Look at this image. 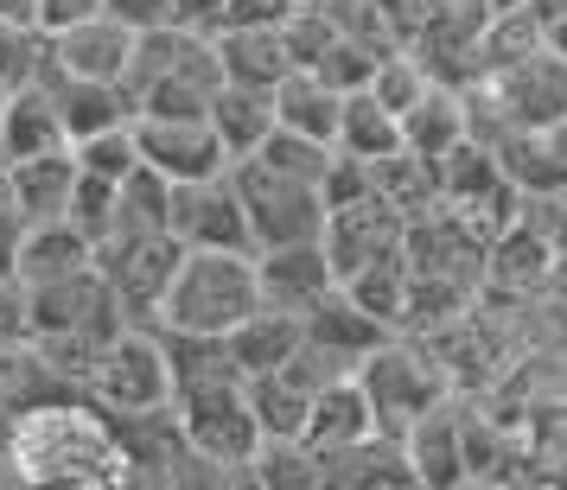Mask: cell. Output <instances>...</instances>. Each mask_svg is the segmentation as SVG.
<instances>
[{"mask_svg": "<svg viewBox=\"0 0 567 490\" xmlns=\"http://www.w3.org/2000/svg\"><path fill=\"white\" fill-rule=\"evenodd\" d=\"M45 71H52V32L20 27V20H0V90L45 83Z\"/></svg>", "mask_w": 567, "mask_h": 490, "instance_id": "cell-36", "label": "cell"}, {"mask_svg": "<svg viewBox=\"0 0 567 490\" xmlns=\"http://www.w3.org/2000/svg\"><path fill=\"white\" fill-rule=\"evenodd\" d=\"M20 242H27V217L0 205V281H20Z\"/></svg>", "mask_w": 567, "mask_h": 490, "instance_id": "cell-44", "label": "cell"}, {"mask_svg": "<svg viewBox=\"0 0 567 490\" xmlns=\"http://www.w3.org/2000/svg\"><path fill=\"white\" fill-rule=\"evenodd\" d=\"M453 140H465V96L453 83H427V96L402 108V147L421 159H440Z\"/></svg>", "mask_w": 567, "mask_h": 490, "instance_id": "cell-30", "label": "cell"}, {"mask_svg": "<svg viewBox=\"0 0 567 490\" xmlns=\"http://www.w3.org/2000/svg\"><path fill=\"white\" fill-rule=\"evenodd\" d=\"M224 7H230V0H173V20H179V27L210 32L217 20H224Z\"/></svg>", "mask_w": 567, "mask_h": 490, "instance_id": "cell-46", "label": "cell"}, {"mask_svg": "<svg viewBox=\"0 0 567 490\" xmlns=\"http://www.w3.org/2000/svg\"><path fill=\"white\" fill-rule=\"evenodd\" d=\"M542 45L555 58H567V13H555V20H542Z\"/></svg>", "mask_w": 567, "mask_h": 490, "instance_id": "cell-47", "label": "cell"}, {"mask_svg": "<svg viewBox=\"0 0 567 490\" xmlns=\"http://www.w3.org/2000/svg\"><path fill=\"white\" fill-rule=\"evenodd\" d=\"M300 337H307V344H319V351H326L332 363H344V369L358 376V363L370 357L383 337H395V332H389L383 319H370V312H363L358 300L344 293V286H332L319 306L300 312Z\"/></svg>", "mask_w": 567, "mask_h": 490, "instance_id": "cell-17", "label": "cell"}, {"mask_svg": "<svg viewBox=\"0 0 567 490\" xmlns=\"http://www.w3.org/2000/svg\"><path fill=\"white\" fill-rule=\"evenodd\" d=\"M224 344H230V363L249 383V376H261V369H275V363H287L300 351V312H281L261 300L249 319H236L230 332H224Z\"/></svg>", "mask_w": 567, "mask_h": 490, "instance_id": "cell-24", "label": "cell"}, {"mask_svg": "<svg viewBox=\"0 0 567 490\" xmlns=\"http://www.w3.org/2000/svg\"><path fill=\"white\" fill-rule=\"evenodd\" d=\"M338 286H344L370 319H383L389 332H402V306H409V256H402V249L363 261L358 274H344Z\"/></svg>", "mask_w": 567, "mask_h": 490, "instance_id": "cell-33", "label": "cell"}, {"mask_svg": "<svg viewBox=\"0 0 567 490\" xmlns=\"http://www.w3.org/2000/svg\"><path fill=\"white\" fill-rule=\"evenodd\" d=\"M0 205H7V159H0Z\"/></svg>", "mask_w": 567, "mask_h": 490, "instance_id": "cell-49", "label": "cell"}, {"mask_svg": "<svg viewBox=\"0 0 567 490\" xmlns=\"http://www.w3.org/2000/svg\"><path fill=\"white\" fill-rule=\"evenodd\" d=\"M134 52V27H122L115 13H90L78 27L52 32V71L45 77H90V83H122Z\"/></svg>", "mask_w": 567, "mask_h": 490, "instance_id": "cell-16", "label": "cell"}, {"mask_svg": "<svg viewBox=\"0 0 567 490\" xmlns=\"http://www.w3.org/2000/svg\"><path fill=\"white\" fill-rule=\"evenodd\" d=\"M363 434H377V414H370V402H363L358 376H338V383H326L319 395H312L300 439H307L319 459L338 452V446H351V439H363Z\"/></svg>", "mask_w": 567, "mask_h": 490, "instance_id": "cell-25", "label": "cell"}, {"mask_svg": "<svg viewBox=\"0 0 567 490\" xmlns=\"http://www.w3.org/2000/svg\"><path fill=\"white\" fill-rule=\"evenodd\" d=\"M256 306H261L256 249H185L179 268H173V286H166V300H159L154 325L224 337L236 319H249Z\"/></svg>", "mask_w": 567, "mask_h": 490, "instance_id": "cell-3", "label": "cell"}, {"mask_svg": "<svg viewBox=\"0 0 567 490\" xmlns=\"http://www.w3.org/2000/svg\"><path fill=\"white\" fill-rule=\"evenodd\" d=\"M377 58H383L377 45H363V39H351V32H338V39H332L319 58H312L307 71H312V77H326L338 96H344V90H363V83H370Z\"/></svg>", "mask_w": 567, "mask_h": 490, "instance_id": "cell-39", "label": "cell"}, {"mask_svg": "<svg viewBox=\"0 0 567 490\" xmlns=\"http://www.w3.org/2000/svg\"><path fill=\"white\" fill-rule=\"evenodd\" d=\"M173 236H179V249H256L243 198L230 185V166L217 179L173 185Z\"/></svg>", "mask_w": 567, "mask_h": 490, "instance_id": "cell-12", "label": "cell"}, {"mask_svg": "<svg viewBox=\"0 0 567 490\" xmlns=\"http://www.w3.org/2000/svg\"><path fill=\"white\" fill-rule=\"evenodd\" d=\"M173 414H179L192 452L217 471V484H249V459L261 446V427L243 376H205V383L173 388Z\"/></svg>", "mask_w": 567, "mask_h": 490, "instance_id": "cell-4", "label": "cell"}, {"mask_svg": "<svg viewBox=\"0 0 567 490\" xmlns=\"http://www.w3.org/2000/svg\"><path fill=\"white\" fill-rule=\"evenodd\" d=\"M90 13H103V0H39V20L32 27L64 32V27H78V20H90Z\"/></svg>", "mask_w": 567, "mask_h": 490, "instance_id": "cell-45", "label": "cell"}, {"mask_svg": "<svg viewBox=\"0 0 567 490\" xmlns=\"http://www.w3.org/2000/svg\"><path fill=\"white\" fill-rule=\"evenodd\" d=\"M52 147H71L64 122H58V103H52V83L7 90V103H0V159L52 154Z\"/></svg>", "mask_w": 567, "mask_h": 490, "instance_id": "cell-23", "label": "cell"}, {"mask_svg": "<svg viewBox=\"0 0 567 490\" xmlns=\"http://www.w3.org/2000/svg\"><path fill=\"white\" fill-rule=\"evenodd\" d=\"M0 20H20V27H32V20H39V0H0Z\"/></svg>", "mask_w": 567, "mask_h": 490, "instance_id": "cell-48", "label": "cell"}, {"mask_svg": "<svg viewBox=\"0 0 567 490\" xmlns=\"http://www.w3.org/2000/svg\"><path fill=\"white\" fill-rule=\"evenodd\" d=\"M179 236L173 230H154V236H103L96 242V268H103L109 293L128 325H154L159 319V300L173 286V268H179Z\"/></svg>", "mask_w": 567, "mask_h": 490, "instance_id": "cell-10", "label": "cell"}, {"mask_svg": "<svg viewBox=\"0 0 567 490\" xmlns=\"http://www.w3.org/2000/svg\"><path fill=\"white\" fill-rule=\"evenodd\" d=\"M358 388H363V402H370V414H377V434L402 439L421 414L440 408L453 395V376L440 369V357L427 351V337L395 332L358 363Z\"/></svg>", "mask_w": 567, "mask_h": 490, "instance_id": "cell-5", "label": "cell"}, {"mask_svg": "<svg viewBox=\"0 0 567 490\" xmlns=\"http://www.w3.org/2000/svg\"><path fill=\"white\" fill-rule=\"evenodd\" d=\"M478 83L491 90V103L504 108L511 128H542V122L567 115V58H555L548 45H536L529 58H516V64L491 71Z\"/></svg>", "mask_w": 567, "mask_h": 490, "instance_id": "cell-13", "label": "cell"}, {"mask_svg": "<svg viewBox=\"0 0 567 490\" xmlns=\"http://www.w3.org/2000/svg\"><path fill=\"white\" fill-rule=\"evenodd\" d=\"M319 484L332 490H402L414 484V465L409 452H402V439L395 434H363L351 439V446H338V452H326L319 459Z\"/></svg>", "mask_w": 567, "mask_h": 490, "instance_id": "cell-20", "label": "cell"}, {"mask_svg": "<svg viewBox=\"0 0 567 490\" xmlns=\"http://www.w3.org/2000/svg\"><path fill=\"white\" fill-rule=\"evenodd\" d=\"M83 261H96V242L78 230V223H27V242H20V286L27 281H52V274H71Z\"/></svg>", "mask_w": 567, "mask_h": 490, "instance_id": "cell-32", "label": "cell"}, {"mask_svg": "<svg viewBox=\"0 0 567 490\" xmlns=\"http://www.w3.org/2000/svg\"><path fill=\"white\" fill-rule=\"evenodd\" d=\"M173 230V185L159 179L154 166H134L128 179L115 185V210H109L103 236H154Z\"/></svg>", "mask_w": 567, "mask_h": 490, "instance_id": "cell-31", "label": "cell"}, {"mask_svg": "<svg viewBox=\"0 0 567 490\" xmlns=\"http://www.w3.org/2000/svg\"><path fill=\"white\" fill-rule=\"evenodd\" d=\"M249 484L268 490H326L319 484V452L307 439H261L249 459Z\"/></svg>", "mask_w": 567, "mask_h": 490, "instance_id": "cell-35", "label": "cell"}, {"mask_svg": "<svg viewBox=\"0 0 567 490\" xmlns=\"http://www.w3.org/2000/svg\"><path fill=\"white\" fill-rule=\"evenodd\" d=\"M491 154L516 191H567V115L542 128H511Z\"/></svg>", "mask_w": 567, "mask_h": 490, "instance_id": "cell-19", "label": "cell"}, {"mask_svg": "<svg viewBox=\"0 0 567 490\" xmlns=\"http://www.w3.org/2000/svg\"><path fill=\"white\" fill-rule=\"evenodd\" d=\"M256 281L261 300L281 312H307L319 306L326 293L338 286L332 261H326V242L307 236V242H275V249H256Z\"/></svg>", "mask_w": 567, "mask_h": 490, "instance_id": "cell-15", "label": "cell"}, {"mask_svg": "<svg viewBox=\"0 0 567 490\" xmlns=\"http://www.w3.org/2000/svg\"><path fill=\"white\" fill-rule=\"evenodd\" d=\"M402 223H409V217H402V210H389L377 191H363V198H351V205H332V210H326V230H319L332 274L344 281V274H358L363 261L402 249Z\"/></svg>", "mask_w": 567, "mask_h": 490, "instance_id": "cell-14", "label": "cell"}, {"mask_svg": "<svg viewBox=\"0 0 567 490\" xmlns=\"http://www.w3.org/2000/svg\"><path fill=\"white\" fill-rule=\"evenodd\" d=\"M83 395L115 420V414H147L173 402V369H166V344L159 325H122L109 337L96 363H90V383Z\"/></svg>", "mask_w": 567, "mask_h": 490, "instance_id": "cell-7", "label": "cell"}, {"mask_svg": "<svg viewBox=\"0 0 567 490\" xmlns=\"http://www.w3.org/2000/svg\"><path fill=\"white\" fill-rule=\"evenodd\" d=\"M427 83H434V77L421 71V58H414L409 45H395V52L377 58V71H370V83H363V90H370L383 108H395V115H402V108H414L421 96H427Z\"/></svg>", "mask_w": 567, "mask_h": 490, "instance_id": "cell-37", "label": "cell"}, {"mask_svg": "<svg viewBox=\"0 0 567 490\" xmlns=\"http://www.w3.org/2000/svg\"><path fill=\"white\" fill-rule=\"evenodd\" d=\"M71 154H78L83 173H96V179H109V185H122L134 166H141V154H134V122L90 134V140H71Z\"/></svg>", "mask_w": 567, "mask_h": 490, "instance_id": "cell-38", "label": "cell"}, {"mask_svg": "<svg viewBox=\"0 0 567 490\" xmlns=\"http://www.w3.org/2000/svg\"><path fill=\"white\" fill-rule=\"evenodd\" d=\"M103 13H115L122 27L147 32V27H173V0H103Z\"/></svg>", "mask_w": 567, "mask_h": 490, "instance_id": "cell-42", "label": "cell"}, {"mask_svg": "<svg viewBox=\"0 0 567 490\" xmlns=\"http://www.w3.org/2000/svg\"><path fill=\"white\" fill-rule=\"evenodd\" d=\"M205 122L217 128V140H224V154H230V159L256 154L261 140L275 134V90H249V83H217V96H210Z\"/></svg>", "mask_w": 567, "mask_h": 490, "instance_id": "cell-26", "label": "cell"}, {"mask_svg": "<svg viewBox=\"0 0 567 490\" xmlns=\"http://www.w3.org/2000/svg\"><path fill=\"white\" fill-rule=\"evenodd\" d=\"M217 83H224V64L210 32L179 20L134 32L128 71H122V96L134 103V115H205Z\"/></svg>", "mask_w": 567, "mask_h": 490, "instance_id": "cell-2", "label": "cell"}, {"mask_svg": "<svg viewBox=\"0 0 567 490\" xmlns=\"http://www.w3.org/2000/svg\"><path fill=\"white\" fill-rule=\"evenodd\" d=\"M332 147L370 166V159H383V154H395V147H402V115H395V108H383L370 90H344Z\"/></svg>", "mask_w": 567, "mask_h": 490, "instance_id": "cell-29", "label": "cell"}, {"mask_svg": "<svg viewBox=\"0 0 567 490\" xmlns=\"http://www.w3.org/2000/svg\"><path fill=\"white\" fill-rule=\"evenodd\" d=\"M45 83H52L64 140H90V134L134 122V103L122 96V83H90V77H45Z\"/></svg>", "mask_w": 567, "mask_h": 490, "instance_id": "cell-27", "label": "cell"}, {"mask_svg": "<svg viewBox=\"0 0 567 490\" xmlns=\"http://www.w3.org/2000/svg\"><path fill=\"white\" fill-rule=\"evenodd\" d=\"M27 337V293H20V281H0V351H13Z\"/></svg>", "mask_w": 567, "mask_h": 490, "instance_id": "cell-43", "label": "cell"}, {"mask_svg": "<svg viewBox=\"0 0 567 490\" xmlns=\"http://www.w3.org/2000/svg\"><path fill=\"white\" fill-rule=\"evenodd\" d=\"M71 185H78V154H71V147L7 159V205L20 210L27 223H52V217H64Z\"/></svg>", "mask_w": 567, "mask_h": 490, "instance_id": "cell-21", "label": "cell"}, {"mask_svg": "<svg viewBox=\"0 0 567 490\" xmlns=\"http://www.w3.org/2000/svg\"><path fill=\"white\" fill-rule=\"evenodd\" d=\"M370 191H377L389 210H402V217L440 205V191H434V159L409 154V147H395V154L370 159Z\"/></svg>", "mask_w": 567, "mask_h": 490, "instance_id": "cell-34", "label": "cell"}, {"mask_svg": "<svg viewBox=\"0 0 567 490\" xmlns=\"http://www.w3.org/2000/svg\"><path fill=\"white\" fill-rule=\"evenodd\" d=\"M338 103H344V96H338L332 83L293 64V71L275 83V128H293V134H307V140H326V147H332Z\"/></svg>", "mask_w": 567, "mask_h": 490, "instance_id": "cell-28", "label": "cell"}, {"mask_svg": "<svg viewBox=\"0 0 567 490\" xmlns=\"http://www.w3.org/2000/svg\"><path fill=\"white\" fill-rule=\"evenodd\" d=\"M0 103H7V90H0Z\"/></svg>", "mask_w": 567, "mask_h": 490, "instance_id": "cell-50", "label": "cell"}, {"mask_svg": "<svg viewBox=\"0 0 567 490\" xmlns=\"http://www.w3.org/2000/svg\"><path fill=\"white\" fill-rule=\"evenodd\" d=\"M134 154L166 185L217 179L230 166V154H224V140L205 115H134Z\"/></svg>", "mask_w": 567, "mask_h": 490, "instance_id": "cell-11", "label": "cell"}, {"mask_svg": "<svg viewBox=\"0 0 567 490\" xmlns=\"http://www.w3.org/2000/svg\"><path fill=\"white\" fill-rule=\"evenodd\" d=\"M402 452L414 465V484L427 490H453L465 484V439H460V395H446L440 408H427L402 434Z\"/></svg>", "mask_w": 567, "mask_h": 490, "instance_id": "cell-18", "label": "cell"}, {"mask_svg": "<svg viewBox=\"0 0 567 490\" xmlns=\"http://www.w3.org/2000/svg\"><path fill=\"white\" fill-rule=\"evenodd\" d=\"M230 185H236V198H243V217H249L256 249L307 242V236L326 230V191L312 179H293L281 166L243 154V159H230Z\"/></svg>", "mask_w": 567, "mask_h": 490, "instance_id": "cell-6", "label": "cell"}, {"mask_svg": "<svg viewBox=\"0 0 567 490\" xmlns=\"http://www.w3.org/2000/svg\"><path fill=\"white\" fill-rule=\"evenodd\" d=\"M293 7H300V0H230L217 27H281ZM217 27H210V32H217Z\"/></svg>", "mask_w": 567, "mask_h": 490, "instance_id": "cell-41", "label": "cell"}, {"mask_svg": "<svg viewBox=\"0 0 567 490\" xmlns=\"http://www.w3.org/2000/svg\"><path fill=\"white\" fill-rule=\"evenodd\" d=\"M7 459L20 484H52V490H96L122 484V439L90 395H58L39 408L7 414Z\"/></svg>", "mask_w": 567, "mask_h": 490, "instance_id": "cell-1", "label": "cell"}, {"mask_svg": "<svg viewBox=\"0 0 567 490\" xmlns=\"http://www.w3.org/2000/svg\"><path fill=\"white\" fill-rule=\"evenodd\" d=\"M115 439H122V484H217V471L192 452L173 402L147 414H115Z\"/></svg>", "mask_w": 567, "mask_h": 490, "instance_id": "cell-9", "label": "cell"}, {"mask_svg": "<svg viewBox=\"0 0 567 490\" xmlns=\"http://www.w3.org/2000/svg\"><path fill=\"white\" fill-rule=\"evenodd\" d=\"M20 293H27V332L32 337H96L103 344V337H115L128 325L96 261H83L71 274H52V281H27Z\"/></svg>", "mask_w": 567, "mask_h": 490, "instance_id": "cell-8", "label": "cell"}, {"mask_svg": "<svg viewBox=\"0 0 567 490\" xmlns=\"http://www.w3.org/2000/svg\"><path fill=\"white\" fill-rule=\"evenodd\" d=\"M217 45V64H224V83H249V90H275V83L293 71V52H287L281 27H217L210 32Z\"/></svg>", "mask_w": 567, "mask_h": 490, "instance_id": "cell-22", "label": "cell"}, {"mask_svg": "<svg viewBox=\"0 0 567 490\" xmlns=\"http://www.w3.org/2000/svg\"><path fill=\"white\" fill-rule=\"evenodd\" d=\"M109 210H115V185L96 179V173H83L78 166V185H71V205H64V223H78L90 242H103L109 230Z\"/></svg>", "mask_w": 567, "mask_h": 490, "instance_id": "cell-40", "label": "cell"}]
</instances>
